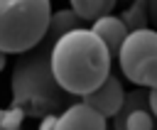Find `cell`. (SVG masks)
Wrapping results in <instances>:
<instances>
[{
  "mask_svg": "<svg viewBox=\"0 0 157 130\" xmlns=\"http://www.w3.org/2000/svg\"><path fill=\"white\" fill-rule=\"evenodd\" d=\"M115 59L123 76L135 86H157V29L145 27L128 32Z\"/></svg>",
  "mask_w": 157,
  "mask_h": 130,
  "instance_id": "obj_4",
  "label": "cell"
},
{
  "mask_svg": "<svg viewBox=\"0 0 157 130\" xmlns=\"http://www.w3.org/2000/svg\"><path fill=\"white\" fill-rule=\"evenodd\" d=\"M147 10H150V25L157 29V0H147Z\"/></svg>",
  "mask_w": 157,
  "mask_h": 130,
  "instance_id": "obj_15",
  "label": "cell"
},
{
  "mask_svg": "<svg viewBox=\"0 0 157 130\" xmlns=\"http://www.w3.org/2000/svg\"><path fill=\"white\" fill-rule=\"evenodd\" d=\"M125 130H155V115L150 113V108H135L125 120Z\"/></svg>",
  "mask_w": 157,
  "mask_h": 130,
  "instance_id": "obj_11",
  "label": "cell"
},
{
  "mask_svg": "<svg viewBox=\"0 0 157 130\" xmlns=\"http://www.w3.org/2000/svg\"><path fill=\"white\" fill-rule=\"evenodd\" d=\"M56 115H59V113H49V115H42L39 130H54V128H56Z\"/></svg>",
  "mask_w": 157,
  "mask_h": 130,
  "instance_id": "obj_13",
  "label": "cell"
},
{
  "mask_svg": "<svg viewBox=\"0 0 157 130\" xmlns=\"http://www.w3.org/2000/svg\"><path fill=\"white\" fill-rule=\"evenodd\" d=\"M52 47L54 42L49 37H42V42L22 52L12 66V105L25 110V115L42 118L49 113H61L69 105L71 93L61 88L52 69Z\"/></svg>",
  "mask_w": 157,
  "mask_h": 130,
  "instance_id": "obj_2",
  "label": "cell"
},
{
  "mask_svg": "<svg viewBox=\"0 0 157 130\" xmlns=\"http://www.w3.org/2000/svg\"><path fill=\"white\" fill-rule=\"evenodd\" d=\"M54 130H108V118L101 115L96 108L81 103H69L56 115Z\"/></svg>",
  "mask_w": 157,
  "mask_h": 130,
  "instance_id": "obj_5",
  "label": "cell"
},
{
  "mask_svg": "<svg viewBox=\"0 0 157 130\" xmlns=\"http://www.w3.org/2000/svg\"><path fill=\"white\" fill-rule=\"evenodd\" d=\"M147 108H150V113L155 115V120H157V86H152L150 88V96H147Z\"/></svg>",
  "mask_w": 157,
  "mask_h": 130,
  "instance_id": "obj_14",
  "label": "cell"
},
{
  "mask_svg": "<svg viewBox=\"0 0 157 130\" xmlns=\"http://www.w3.org/2000/svg\"><path fill=\"white\" fill-rule=\"evenodd\" d=\"M5 64H7V52H2V49H0V71L5 69Z\"/></svg>",
  "mask_w": 157,
  "mask_h": 130,
  "instance_id": "obj_16",
  "label": "cell"
},
{
  "mask_svg": "<svg viewBox=\"0 0 157 130\" xmlns=\"http://www.w3.org/2000/svg\"><path fill=\"white\" fill-rule=\"evenodd\" d=\"M22 118L25 110H20L17 105L0 108V130H22Z\"/></svg>",
  "mask_w": 157,
  "mask_h": 130,
  "instance_id": "obj_12",
  "label": "cell"
},
{
  "mask_svg": "<svg viewBox=\"0 0 157 130\" xmlns=\"http://www.w3.org/2000/svg\"><path fill=\"white\" fill-rule=\"evenodd\" d=\"M52 20V0H0V49L22 54L37 47Z\"/></svg>",
  "mask_w": 157,
  "mask_h": 130,
  "instance_id": "obj_3",
  "label": "cell"
},
{
  "mask_svg": "<svg viewBox=\"0 0 157 130\" xmlns=\"http://www.w3.org/2000/svg\"><path fill=\"white\" fill-rule=\"evenodd\" d=\"M81 101H83L86 105L96 108L101 115L113 118V115L118 113V108L123 105V101H125V88H123V81H120L118 76L108 74V76H105V81H103L98 88H93L91 93L81 96Z\"/></svg>",
  "mask_w": 157,
  "mask_h": 130,
  "instance_id": "obj_6",
  "label": "cell"
},
{
  "mask_svg": "<svg viewBox=\"0 0 157 130\" xmlns=\"http://www.w3.org/2000/svg\"><path fill=\"white\" fill-rule=\"evenodd\" d=\"M86 25H88V22H86L78 12H74L71 7L54 10V12H52V20H49V27H47V32H44V37H49L52 42H56V39L64 37L66 32L78 29V27H86Z\"/></svg>",
  "mask_w": 157,
  "mask_h": 130,
  "instance_id": "obj_8",
  "label": "cell"
},
{
  "mask_svg": "<svg viewBox=\"0 0 157 130\" xmlns=\"http://www.w3.org/2000/svg\"><path fill=\"white\" fill-rule=\"evenodd\" d=\"M110 52L91 27H78L59 37L52 47V69L61 88L71 96H86L110 74Z\"/></svg>",
  "mask_w": 157,
  "mask_h": 130,
  "instance_id": "obj_1",
  "label": "cell"
},
{
  "mask_svg": "<svg viewBox=\"0 0 157 130\" xmlns=\"http://www.w3.org/2000/svg\"><path fill=\"white\" fill-rule=\"evenodd\" d=\"M71 10L78 12L86 22H96L98 17H105L113 12L118 0H69Z\"/></svg>",
  "mask_w": 157,
  "mask_h": 130,
  "instance_id": "obj_9",
  "label": "cell"
},
{
  "mask_svg": "<svg viewBox=\"0 0 157 130\" xmlns=\"http://www.w3.org/2000/svg\"><path fill=\"white\" fill-rule=\"evenodd\" d=\"M91 29L98 34V39L108 47L110 56L115 59L118 52H120V47H123V42H125V37H128V27H125V22L120 20V15L98 17L96 22H91Z\"/></svg>",
  "mask_w": 157,
  "mask_h": 130,
  "instance_id": "obj_7",
  "label": "cell"
},
{
  "mask_svg": "<svg viewBox=\"0 0 157 130\" xmlns=\"http://www.w3.org/2000/svg\"><path fill=\"white\" fill-rule=\"evenodd\" d=\"M120 20L125 22L128 32H135V29H145V27H150L147 0H130V5L120 12Z\"/></svg>",
  "mask_w": 157,
  "mask_h": 130,
  "instance_id": "obj_10",
  "label": "cell"
}]
</instances>
